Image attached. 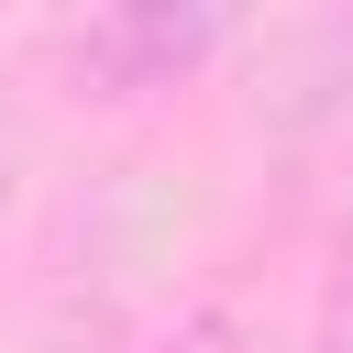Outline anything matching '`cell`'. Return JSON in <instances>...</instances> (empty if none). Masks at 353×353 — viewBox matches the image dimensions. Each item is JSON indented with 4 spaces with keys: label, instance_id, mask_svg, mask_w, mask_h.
I'll use <instances>...</instances> for the list:
<instances>
[{
    "label": "cell",
    "instance_id": "1",
    "mask_svg": "<svg viewBox=\"0 0 353 353\" xmlns=\"http://www.w3.org/2000/svg\"><path fill=\"white\" fill-rule=\"evenodd\" d=\"M232 22L221 11H88V22H66V77L77 88H110V99H132V88H176L210 44H221Z\"/></svg>",
    "mask_w": 353,
    "mask_h": 353
}]
</instances>
